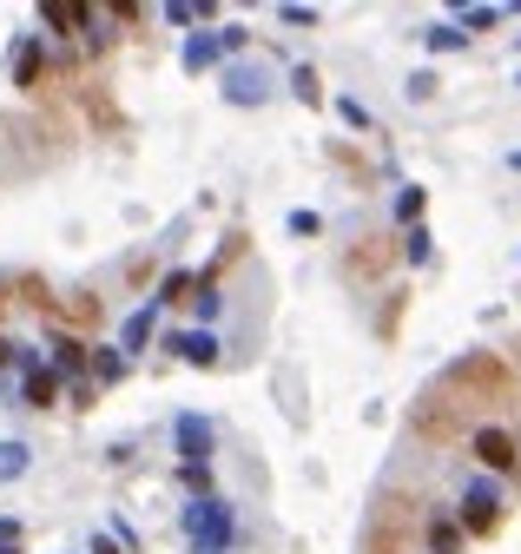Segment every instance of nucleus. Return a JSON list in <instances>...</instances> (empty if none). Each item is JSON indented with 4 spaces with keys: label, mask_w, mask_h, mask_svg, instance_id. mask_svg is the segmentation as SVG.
Returning <instances> with one entry per match:
<instances>
[{
    "label": "nucleus",
    "mask_w": 521,
    "mask_h": 554,
    "mask_svg": "<svg viewBox=\"0 0 521 554\" xmlns=\"http://www.w3.org/2000/svg\"><path fill=\"white\" fill-rule=\"evenodd\" d=\"M153 337H159V304H139V310H132L126 324H120V350L132 357V350H145Z\"/></svg>",
    "instance_id": "nucleus-12"
},
{
    "label": "nucleus",
    "mask_w": 521,
    "mask_h": 554,
    "mask_svg": "<svg viewBox=\"0 0 521 554\" xmlns=\"http://www.w3.org/2000/svg\"><path fill=\"white\" fill-rule=\"evenodd\" d=\"M40 73H46L40 33H21V46H13V87H40Z\"/></svg>",
    "instance_id": "nucleus-9"
},
{
    "label": "nucleus",
    "mask_w": 521,
    "mask_h": 554,
    "mask_svg": "<svg viewBox=\"0 0 521 554\" xmlns=\"http://www.w3.org/2000/svg\"><path fill=\"white\" fill-rule=\"evenodd\" d=\"M423 46H429V54H462L468 33H462L456 21H442V27H429V33H423Z\"/></svg>",
    "instance_id": "nucleus-14"
},
{
    "label": "nucleus",
    "mask_w": 521,
    "mask_h": 554,
    "mask_svg": "<svg viewBox=\"0 0 521 554\" xmlns=\"http://www.w3.org/2000/svg\"><path fill=\"white\" fill-rule=\"evenodd\" d=\"M40 27L46 33H93V7H87V0H46Z\"/></svg>",
    "instance_id": "nucleus-7"
},
{
    "label": "nucleus",
    "mask_w": 521,
    "mask_h": 554,
    "mask_svg": "<svg viewBox=\"0 0 521 554\" xmlns=\"http://www.w3.org/2000/svg\"><path fill=\"white\" fill-rule=\"evenodd\" d=\"M476 462L489 468V475H509V468L521 462V442L509 429H476Z\"/></svg>",
    "instance_id": "nucleus-5"
},
{
    "label": "nucleus",
    "mask_w": 521,
    "mask_h": 554,
    "mask_svg": "<svg viewBox=\"0 0 521 554\" xmlns=\"http://www.w3.org/2000/svg\"><path fill=\"white\" fill-rule=\"evenodd\" d=\"M21 402H27V409H54V402H60L54 363H40V369H27V376H21Z\"/></svg>",
    "instance_id": "nucleus-11"
},
{
    "label": "nucleus",
    "mask_w": 521,
    "mask_h": 554,
    "mask_svg": "<svg viewBox=\"0 0 521 554\" xmlns=\"http://www.w3.org/2000/svg\"><path fill=\"white\" fill-rule=\"evenodd\" d=\"M291 231H297V238H317V231H324V218H317V211H291Z\"/></svg>",
    "instance_id": "nucleus-26"
},
{
    "label": "nucleus",
    "mask_w": 521,
    "mask_h": 554,
    "mask_svg": "<svg viewBox=\"0 0 521 554\" xmlns=\"http://www.w3.org/2000/svg\"><path fill=\"white\" fill-rule=\"evenodd\" d=\"M291 93L304 106H324V87H317V66H291Z\"/></svg>",
    "instance_id": "nucleus-18"
},
{
    "label": "nucleus",
    "mask_w": 521,
    "mask_h": 554,
    "mask_svg": "<svg viewBox=\"0 0 521 554\" xmlns=\"http://www.w3.org/2000/svg\"><path fill=\"white\" fill-rule=\"evenodd\" d=\"M172 449H178V468H211V423L185 409L172 423Z\"/></svg>",
    "instance_id": "nucleus-3"
},
{
    "label": "nucleus",
    "mask_w": 521,
    "mask_h": 554,
    "mask_svg": "<svg viewBox=\"0 0 521 554\" xmlns=\"http://www.w3.org/2000/svg\"><path fill=\"white\" fill-rule=\"evenodd\" d=\"M178 482L192 489V501H205V495H211V468H178Z\"/></svg>",
    "instance_id": "nucleus-24"
},
{
    "label": "nucleus",
    "mask_w": 521,
    "mask_h": 554,
    "mask_svg": "<svg viewBox=\"0 0 521 554\" xmlns=\"http://www.w3.org/2000/svg\"><path fill=\"white\" fill-rule=\"evenodd\" d=\"M165 13V27H198V21H211V0H198V7H192V0H172V7H159Z\"/></svg>",
    "instance_id": "nucleus-13"
},
{
    "label": "nucleus",
    "mask_w": 521,
    "mask_h": 554,
    "mask_svg": "<svg viewBox=\"0 0 521 554\" xmlns=\"http://www.w3.org/2000/svg\"><path fill=\"white\" fill-rule=\"evenodd\" d=\"M416 218H423V185H402V192H396V225L416 231Z\"/></svg>",
    "instance_id": "nucleus-20"
},
{
    "label": "nucleus",
    "mask_w": 521,
    "mask_h": 554,
    "mask_svg": "<svg viewBox=\"0 0 521 554\" xmlns=\"http://www.w3.org/2000/svg\"><path fill=\"white\" fill-rule=\"evenodd\" d=\"M0 548H27V528L13 515H0Z\"/></svg>",
    "instance_id": "nucleus-25"
},
{
    "label": "nucleus",
    "mask_w": 521,
    "mask_h": 554,
    "mask_svg": "<svg viewBox=\"0 0 521 554\" xmlns=\"http://www.w3.org/2000/svg\"><path fill=\"white\" fill-rule=\"evenodd\" d=\"M501 21H509V7H462V13H456L462 33H489V27H501Z\"/></svg>",
    "instance_id": "nucleus-16"
},
{
    "label": "nucleus",
    "mask_w": 521,
    "mask_h": 554,
    "mask_svg": "<svg viewBox=\"0 0 521 554\" xmlns=\"http://www.w3.org/2000/svg\"><path fill=\"white\" fill-rule=\"evenodd\" d=\"M218 60H225V40H218V27H211V33H185V54H178L185 73H211Z\"/></svg>",
    "instance_id": "nucleus-8"
},
{
    "label": "nucleus",
    "mask_w": 521,
    "mask_h": 554,
    "mask_svg": "<svg viewBox=\"0 0 521 554\" xmlns=\"http://www.w3.org/2000/svg\"><path fill=\"white\" fill-rule=\"evenodd\" d=\"M225 99H231V106H264V99H271V73H264L258 60L225 66Z\"/></svg>",
    "instance_id": "nucleus-4"
},
{
    "label": "nucleus",
    "mask_w": 521,
    "mask_h": 554,
    "mask_svg": "<svg viewBox=\"0 0 521 554\" xmlns=\"http://www.w3.org/2000/svg\"><path fill=\"white\" fill-rule=\"evenodd\" d=\"M218 40H225V54H244L251 33H244V27H218Z\"/></svg>",
    "instance_id": "nucleus-28"
},
{
    "label": "nucleus",
    "mask_w": 521,
    "mask_h": 554,
    "mask_svg": "<svg viewBox=\"0 0 521 554\" xmlns=\"http://www.w3.org/2000/svg\"><path fill=\"white\" fill-rule=\"evenodd\" d=\"M192 310H198V324H211L218 310H225V297H218V284H198V297H192Z\"/></svg>",
    "instance_id": "nucleus-23"
},
{
    "label": "nucleus",
    "mask_w": 521,
    "mask_h": 554,
    "mask_svg": "<svg viewBox=\"0 0 521 554\" xmlns=\"http://www.w3.org/2000/svg\"><path fill=\"white\" fill-rule=\"evenodd\" d=\"M79 369H93V343L54 337V376H60V383H79Z\"/></svg>",
    "instance_id": "nucleus-10"
},
{
    "label": "nucleus",
    "mask_w": 521,
    "mask_h": 554,
    "mask_svg": "<svg viewBox=\"0 0 521 554\" xmlns=\"http://www.w3.org/2000/svg\"><path fill=\"white\" fill-rule=\"evenodd\" d=\"M192 291H198V277H192V271H165V284H159L153 304H159V310H165V304H185Z\"/></svg>",
    "instance_id": "nucleus-15"
},
{
    "label": "nucleus",
    "mask_w": 521,
    "mask_h": 554,
    "mask_svg": "<svg viewBox=\"0 0 521 554\" xmlns=\"http://www.w3.org/2000/svg\"><path fill=\"white\" fill-rule=\"evenodd\" d=\"M509 165H515V172H521V153H509Z\"/></svg>",
    "instance_id": "nucleus-31"
},
{
    "label": "nucleus",
    "mask_w": 521,
    "mask_h": 554,
    "mask_svg": "<svg viewBox=\"0 0 521 554\" xmlns=\"http://www.w3.org/2000/svg\"><path fill=\"white\" fill-rule=\"evenodd\" d=\"M0 554H21V548H0Z\"/></svg>",
    "instance_id": "nucleus-32"
},
{
    "label": "nucleus",
    "mask_w": 521,
    "mask_h": 554,
    "mask_svg": "<svg viewBox=\"0 0 521 554\" xmlns=\"http://www.w3.org/2000/svg\"><path fill=\"white\" fill-rule=\"evenodd\" d=\"M435 93V73H409V99H429Z\"/></svg>",
    "instance_id": "nucleus-29"
},
{
    "label": "nucleus",
    "mask_w": 521,
    "mask_h": 554,
    "mask_svg": "<svg viewBox=\"0 0 521 554\" xmlns=\"http://www.w3.org/2000/svg\"><path fill=\"white\" fill-rule=\"evenodd\" d=\"M87 554H120V542H112V534H93V548Z\"/></svg>",
    "instance_id": "nucleus-30"
},
{
    "label": "nucleus",
    "mask_w": 521,
    "mask_h": 554,
    "mask_svg": "<svg viewBox=\"0 0 521 554\" xmlns=\"http://www.w3.org/2000/svg\"><path fill=\"white\" fill-rule=\"evenodd\" d=\"M27 462H33V449H27V442H0V482L27 475Z\"/></svg>",
    "instance_id": "nucleus-17"
},
{
    "label": "nucleus",
    "mask_w": 521,
    "mask_h": 554,
    "mask_svg": "<svg viewBox=\"0 0 521 554\" xmlns=\"http://www.w3.org/2000/svg\"><path fill=\"white\" fill-rule=\"evenodd\" d=\"M178 528H185V542H192L198 554H225L231 542H238V515H231V501H218V495L192 501V509L178 515Z\"/></svg>",
    "instance_id": "nucleus-1"
},
{
    "label": "nucleus",
    "mask_w": 521,
    "mask_h": 554,
    "mask_svg": "<svg viewBox=\"0 0 521 554\" xmlns=\"http://www.w3.org/2000/svg\"><path fill=\"white\" fill-rule=\"evenodd\" d=\"M93 376L99 383H120L126 376V350H93Z\"/></svg>",
    "instance_id": "nucleus-21"
},
{
    "label": "nucleus",
    "mask_w": 521,
    "mask_h": 554,
    "mask_svg": "<svg viewBox=\"0 0 521 554\" xmlns=\"http://www.w3.org/2000/svg\"><path fill=\"white\" fill-rule=\"evenodd\" d=\"M402 258H409V264H429V258H435V238H429L423 225H416L409 238H402Z\"/></svg>",
    "instance_id": "nucleus-22"
},
{
    "label": "nucleus",
    "mask_w": 521,
    "mask_h": 554,
    "mask_svg": "<svg viewBox=\"0 0 521 554\" xmlns=\"http://www.w3.org/2000/svg\"><path fill=\"white\" fill-rule=\"evenodd\" d=\"M165 350H172L178 363H192V369H211L218 363V337H211V330H172Z\"/></svg>",
    "instance_id": "nucleus-6"
},
{
    "label": "nucleus",
    "mask_w": 521,
    "mask_h": 554,
    "mask_svg": "<svg viewBox=\"0 0 521 554\" xmlns=\"http://www.w3.org/2000/svg\"><path fill=\"white\" fill-rule=\"evenodd\" d=\"M456 542H462V522L435 515V522H429V548H435V554H456Z\"/></svg>",
    "instance_id": "nucleus-19"
},
{
    "label": "nucleus",
    "mask_w": 521,
    "mask_h": 554,
    "mask_svg": "<svg viewBox=\"0 0 521 554\" xmlns=\"http://www.w3.org/2000/svg\"><path fill=\"white\" fill-rule=\"evenodd\" d=\"M284 27H317V7H277Z\"/></svg>",
    "instance_id": "nucleus-27"
},
{
    "label": "nucleus",
    "mask_w": 521,
    "mask_h": 554,
    "mask_svg": "<svg viewBox=\"0 0 521 554\" xmlns=\"http://www.w3.org/2000/svg\"><path fill=\"white\" fill-rule=\"evenodd\" d=\"M495 522H501V482L495 475H476L462 489V528L468 534H489Z\"/></svg>",
    "instance_id": "nucleus-2"
}]
</instances>
